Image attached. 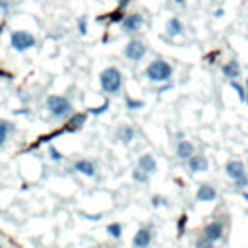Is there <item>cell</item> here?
Returning a JSON list of instances; mask_svg holds the SVG:
<instances>
[{"label":"cell","mask_w":248,"mask_h":248,"mask_svg":"<svg viewBox=\"0 0 248 248\" xmlns=\"http://www.w3.org/2000/svg\"><path fill=\"white\" fill-rule=\"evenodd\" d=\"M143 16L141 14H138V12H134V14H126V16H122V19H120V27H122V31L124 33H136V31H140L141 27H143Z\"/></svg>","instance_id":"8992f818"},{"label":"cell","mask_w":248,"mask_h":248,"mask_svg":"<svg viewBox=\"0 0 248 248\" xmlns=\"http://www.w3.org/2000/svg\"><path fill=\"white\" fill-rule=\"evenodd\" d=\"M190 155H194V143L188 141V140H180L178 145H176V157L186 161Z\"/></svg>","instance_id":"e0dca14e"},{"label":"cell","mask_w":248,"mask_h":248,"mask_svg":"<svg viewBox=\"0 0 248 248\" xmlns=\"http://www.w3.org/2000/svg\"><path fill=\"white\" fill-rule=\"evenodd\" d=\"M145 52H147V46L140 39H130L126 43V46H124V56L128 60H132V62H140L145 56Z\"/></svg>","instance_id":"5b68a950"},{"label":"cell","mask_w":248,"mask_h":248,"mask_svg":"<svg viewBox=\"0 0 248 248\" xmlns=\"http://www.w3.org/2000/svg\"><path fill=\"white\" fill-rule=\"evenodd\" d=\"M145 78L149 81H155V83H165V81H169L172 78V66L167 60L157 58V60H153V62L147 64Z\"/></svg>","instance_id":"3957f363"},{"label":"cell","mask_w":248,"mask_h":248,"mask_svg":"<svg viewBox=\"0 0 248 248\" xmlns=\"http://www.w3.org/2000/svg\"><path fill=\"white\" fill-rule=\"evenodd\" d=\"M225 172H227L229 178L236 180V178H240V176L246 174V169H244V163L242 161H229L225 165Z\"/></svg>","instance_id":"30bf717a"},{"label":"cell","mask_w":248,"mask_h":248,"mask_svg":"<svg viewBox=\"0 0 248 248\" xmlns=\"http://www.w3.org/2000/svg\"><path fill=\"white\" fill-rule=\"evenodd\" d=\"M122 72L114 66H108L105 68L101 74H99V83H101V89L108 95H114L122 89Z\"/></svg>","instance_id":"6da1fadb"},{"label":"cell","mask_w":248,"mask_h":248,"mask_svg":"<svg viewBox=\"0 0 248 248\" xmlns=\"http://www.w3.org/2000/svg\"><path fill=\"white\" fill-rule=\"evenodd\" d=\"M134 136H136V130H134L130 124H122V126L116 130V140H118L120 143H124V145H128V143L134 140Z\"/></svg>","instance_id":"5bb4252c"},{"label":"cell","mask_w":248,"mask_h":248,"mask_svg":"<svg viewBox=\"0 0 248 248\" xmlns=\"http://www.w3.org/2000/svg\"><path fill=\"white\" fill-rule=\"evenodd\" d=\"M37 45V39L31 31H25V29H16L10 33V46L16 50V52H27L31 50L33 46Z\"/></svg>","instance_id":"277c9868"},{"label":"cell","mask_w":248,"mask_h":248,"mask_svg":"<svg viewBox=\"0 0 248 248\" xmlns=\"http://www.w3.org/2000/svg\"><path fill=\"white\" fill-rule=\"evenodd\" d=\"M126 107L130 110H138V108H143V101L140 99H132V97H126Z\"/></svg>","instance_id":"44dd1931"},{"label":"cell","mask_w":248,"mask_h":248,"mask_svg":"<svg viewBox=\"0 0 248 248\" xmlns=\"http://www.w3.org/2000/svg\"><path fill=\"white\" fill-rule=\"evenodd\" d=\"M231 87H232V89L236 91V95H238V97H240L242 101L246 99V93H244V87H242V85H240V83H238L236 79H231Z\"/></svg>","instance_id":"603a6c76"},{"label":"cell","mask_w":248,"mask_h":248,"mask_svg":"<svg viewBox=\"0 0 248 248\" xmlns=\"http://www.w3.org/2000/svg\"><path fill=\"white\" fill-rule=\"evenodd\" d=\"M2 29H4V23H0V35H2Z\"/></svg>","instance_id":"836d02e7"},{"label":"cell","mask_w":248,"mask_h":248,"mask_svg":"<svg viewBox=\"0 0 248 248\" xmlns=\"http://www.w3.org/2000/svg\"><path fill=\"white\" fill-rule=\"evenodd\" d=\"M72 118L68 120V124H66V130H70V132H74V130H79L83 124H85V120H87V114L85 112H78V114H70Z\"/></svg>","instance_id":"ac0fdd59"},{"label":"cell","mask_w":248,"mask_h":248,"mask_svg":"<svg viewBox=\"0 0 248 248\" xmlns=\"http://www.w3.org/2000/svg\"><path fill=\"white\" fill-rule=\"evenodd\" d=\"M244 89L248 91V78H246V81H244Z\"/></svg>","instance_id":"d6a6232c"},{"label":"cell","mask_w":248,"mask_h":248,"mask_svg":"<svg viewBox=\"0 0 248 248\" xmlns=\"http://www.w3.org/2000/svg\"><path fill=\"white\" fill-rule=\"evenodd\" d=\"M107 232H108V236H112V238H120V236H122V225H120V223H110V225L107 227Z\"/></svg>","instance_id":"ffe728a7"},{"label":"cell","mask_w":248,"mask_h":248,"mask_svg":"<svg viewBox=\"0 0 248 248\" xmlns=\"http://www.w3.org/2000/svg\"><path fill=\"white\" fill-rule=\"evenodd\" d=\"M151 238H153V234L149 229H138V232L134 234V240H132L134 248H147L151 244Z\"/></svg>","instance_id":"7c38bea8"},{"label":"cell","mask_w":248,"mask_h":248,"mask_svg":"<svg viewBox=\"0 0 248 248\" xmlns=\"http://www.w3.org/2000/svg\"><path fill=\"white\" fill-rule=\"evenodd\" d=\"M172 2H174L176 6H184V4H186V0H172Z\"/></svg>","instance_id":"4dcf8cb0"},{"label":"cell","mask_w":248,"mask_h":248,"mask_svg":"<svg viewBox=\"0 0 248 248\" xmlns=\"http://www.w3.org/2000/svg\"><path fill=\"white\" fill-rule=\"evenodd\" d=\"M203 236H205L207 240H211V242L221 240V238H223V225L217 223V221L207 223V225L203 227Z\"/></svg>","instance_id":"ba28073f"},{"label":"cell","mask_w":248,"mask_h":248,"mask_svg":"<svg viewBox=\"0 0 248 248\" xmlns=\"http://www.w3.org/2000/svg\"><path fill=\"white\" fill-rule=\"evenodd\" d=\"M10 78H12V74H10V72H6V70H2V68H0V79H10Z\"/></svg>","instance_id":"f546056e"},{"label":"cell","mask_w":248,"mask_h":248,"mask_svg":"<svg viewBox=\"0 0 248 248\" xmlns=\"http://www.w3.org/2000/svg\"><path fill=\"white\" fill-rule=\"evenodd\" d=\"M12 132H14V124L8 120H0V147L6 143V140Z\"/></svg>","instance_id":"d6986e66"},{"label":"cell","mask_w":248,"mask_h":248,"mask_svg":"<svg viewBox=\"0 0 248 248\" xmlns=\"http://www.w3.org/2000/svg\"><path fill=\"white\" fill-rule=\"evenodd\" d=\"M78 31H79V35L87 33V16H79L78 17Z\"/></svg>","instance_id":"7402d4cb"},{"label":"cell","mask_w":248,"mask_h":248,"mask_svg":"<svg viewBox=\"0 0 248 248\" xmlns=\"http://www.w3.org/2000/svg\"><path fill=\"white\" fill-rule=\"evenodd\" d=\"M74 170H78V172L83 174V176H95L97 167H95V163L89 161V159H79V161L74 163Z\"/></svg>","instance_id":"8fae6325"},{"label":"cell","mask_w":248,"mask_h":248,"mask_svg":"<svg viewBox=\"0 0 248 248\" xmlns=\"http://www.w3.org/2000/svg\"><path fill=\"white\" fill-rule=\"evenodd\" d=\"M138 169L143 170L145 174L155 172V170H157V161H155V157H153L151 153H143V155L138 159Z\"/></svg>","instance_id":"9c48e42d"},{"label":"cell","mask_w":248,"mask_h":248,"mask_svg":"<svg viewBox=\"0 0 248 248\" xmlns=\"http://www.w3.org/2000/svg\"><path fill=\"white\" fill-rule=\"evenodd\" d=\"M0 248H4V246H2V242H0Z\"/></svg>","instance_id":"e575fe53"},{"label":"cell","mask_w":248,"mask_h":248,"mask_svg":"<svg viewBox=\"0 0 248 248\" xmlns=\"http://www.w3.org/2000/svg\"><path fill=\"white\" fill-rule=\"evenodd\" d=\"M10 6H12V4H10L8 0H0V12H2V14H8Z\"/></svg>","instance_id":"f1b7e54d"},{"label":"cell","mask_w":248,"mask_h":248,"mask_svg":"<svg viewBox=\"0 0 248 248\" xmlns=\"http://www.w3.org/2000/svg\"><path fill=\"white\" fill-rule=\"evenodd\" d=\"M242 198H244V200L248 202V192H242Z\"/></svg>","instance_id":"1f68e13d"},{"label":"cell","mask_w":248,"mask_h":248,"mask_svg":"<svg viewBox=\"0 0 248 248\" xmlns=\"http://www.w3.org/2000/svg\"><path fill=\"white\" fill-rule=\"evenodd\" d=\"M107 108H108V101H105V103H103L101 107H97V108H91L89 112H93V114H103Z\"/></svg>","instance_id":"83f0119b"},{"label":"cell","mask_w":248,"mask_h":248,"mask_svg":"<svg viewBox=\"0 0 248 248\" xmlns=\"http://www.w3.org/2000/svg\"><path fill=\"white\" fill-rule=\"evenodd\" d=\"M188 169L192 170V172H207L209 170V161H207V157L205 155H190L188 159Z\"/></svg>","instance_id":"52a82bcc"},{"label":"cell","mask_w":248,"mask_h":248,"mask_svg":"<svg viewBox=\"0 0 248 248\" xmlns=\"http://www.w3.org/2000/svg\"><path fill=\"white\" fill-rule=\"evenodd\" d=\"M234 182V186L238 188V190H242L244 186H248V176L244 174V176H240V178H236V180H232Z\"/></svg>","instance_id":"4316f807"},{"label":"cell","mask_w":248,"mask_h":248,"mask_svg":"<svg viewBox=\"0 0 248 248\" xmlns=\"http://www.w3.org/2000/svg\"><path fill=\"white\" fill-rule=\"evenodd\" d=\"M45 107H46V110L52 118H68L74 112V107H72L70 99L64 97V95H48Z\"/></svg>","instance_id":"7a4b0ae2"},{"label":"cell","mask_w":248,"mask_h":248,"mask_svg":"<svg viewBox=\"0 0 248 248\" xmlns=\"http://www.w3.org/2000/svg\"><path fill=\"white\" fill-rule=\"evenodd\" d=\"M196 248H215V242H211V240H207V238L203 236V238H200V240L196 242Z\"/></svg>","instance_id":"484cf974"},{"label":"cell","mask_w":248,"mask_h":248,"mask_svg":"<svg viewBox=\"0 0 248 248\" xmlns=\"http://www.w3.org/2000/svg\"><path fill=\"white\" fill-rule=\"evenodd\" d=\"M48 157H50L52 161H56V163L64 159V155H62V153H60V151H58L54 145H48Z\"/></svg>","instance_id":"cb8c5ba5"},{"label":"cell","mask_w":248,"mask_h":248,"mask_svg":"<svg viewBox=\"0 0 248 248\" xmlns=\"http://www.w3.org/2000/svg\"><path fill=\"white\" fill-rule=\"evenodd\" d=\"M215 198H217V192H215V188L209 186V184H202V186L198 188V192H196V200H198V202H213Z\"/></svg>","instance_id":"9a60e30c"},{"label":"cell","mask_w":248,"mask_h":248,"mask_svg":"<svg viewBox=\"0 0 248 248\" xmlns=\"http://www.w3.org/2000/svg\"><path fill=\"white\" fill-rule=\"evenodd\" d=\"M165 31H167L169 37H178V35H182L184 25H182V21H180L178 17H170V19L167 21V25H165Z\"/></svg>","instance_id":"2e32d148"},{"label":"cell","mask_w":248,"mask_h":248,"mask_svg":"<svg viewBox=\"0 0 248 248\" xmlns=\"http://www.w3.org/2000/svg\"><path fill=\"white\" fill-rule=\"evenodd\" d=\"M147 176H149V174H145V172H143V170H140V169L132 170V178H134L136 182H147Z\"/></svg>","instance_id":"d4e9b609"},{"label":"cell","mask_w":248,"mask_h":248,"mask_svg":"<svg viewBox=\"0 0 248 248\" xmlns=\"http://www.w3.org/2000/svg\"><path fill=\"white\" fill-rule=\"evenodd\" d=\"M221 72H223L225 78L236 79V78H240V64H238L236 60H229V62H225V64L221 66Z\"/></svg>","instance_id":"4fadbf2b"}]
</instances>
